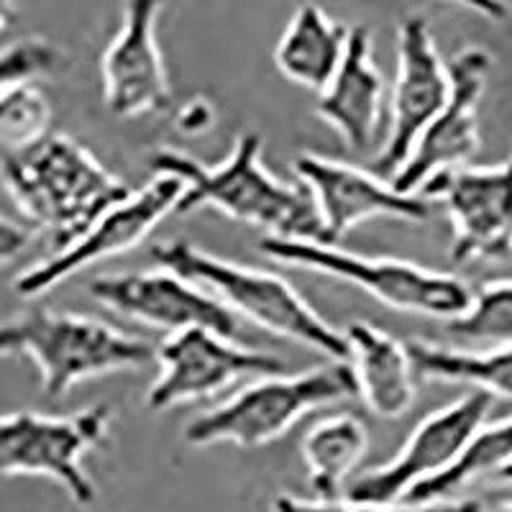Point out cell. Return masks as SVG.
Segmentation results:
<instances>
[{"instance_id": "obj_15", "label": "cell", "mask_w": 512, "mask_h": 512, "mask_svg": "<svg viewBox=\"0 0 512 512\" xmlns=\"http://www.w3.org/2000/svg\"><path fill=\"white\" fill-rule=\"evenodd\" d=\"M90 297L123 318L167 333L205 328L233 341L239 333V318L218 297L167 269L98 277L90 282Z\"/></svg>"}, {"instance_id": "obj_12", "label": "cell", "mask_w": 512, "mask_h": 512, "mask_svg": "<svg viewBox=\"0 0 512 512\" xmlns=\"http://www.w3.org/2000/svg\"><path fill=\"white\" fill-rule=\"evenodd\" d=\"M451 93L448 64L433 39L428 18L405 16L397 29V75L390 98V126L374 169L395 175L413 154L420 134L441 113Z\"/></svg>"}, {"instance_id": "obj_17", "label": "cell", "mask_w": 512, "mask_h": 512, "mask_svg": "<svg viewBox=\"0 0 512 512\" xmlns=\"http://www.w3.org/2000/svg\"><path fill=\"white\" fill-rule=\"evenodd\" d=\"M384 77L374 64V44L367 26L349 31L344 62L318 98V113L351 152H369L379 139L384 118Z\"/></svg>"}, {"instance_id": "obj_23", "label": "cell", "mask_w": 512, "mask_h": 512, "mask_svg": "<svg viewBox=\"0 0 512 512\" xmlns=\"http://www.w3.org/2000/svg\"><path fill=\"white\" fill-rule=\"evenodd\" d=\"M52 103L34 82L0 93V152H18L49 136Z\"/></svg>"}, {"instance_id": "obj_27", "label": "cell", "mask_w": 512, "mask_h": 512, "mask_svg": "<svg viewBox=\"0 0 512 512\" xmlns=\"http://www.w3.org/2000/svg\"><path fill=\"white\" fill-rule=\"evenodd\" d=\"M29 241H31L29 228L11 221V218H6L3 213H0V269L24 254Z\"/></svg>"}, {"instance_id": "obj_24", "label": "cell", "mask_w": 512, "mask_h": 512, "mask_svg": "<svg viewBox=\"0 0 512 512\" xmlns=\"http://www.w3.org/2000/svg\"><path fill=\"white\" fill-rule=\"evenodd\" d=\"M448 331L469 341L512 346V280L489 282L474 295L472 308L448 320Z\"/></svg>"}, {"instance_id": "obj_10", "label": "cell", "mask_w": 512, "mask_h": 512, "mask_svg": "<svg viewBox=\"0 0 512 512\" xmlns=\"http://www.w3.org/2000/svg\"><path fill=\"white\" fill-rule=\"evenodd\" d=\"M180 195L182 182L177 177L157 175L131 198L105 210L67 249L54 251L44 262L24 269L13 282V290L29 300L41 297L80 269L136 249L169 213H175Z\"/></svg>"}, {"instance_id": "obj_31", "label": "cell", "mask_w": 512, "mask_h": 512, "mask_svg": "<svg viewBox=\"0 0 512 512\" xmlns=\"http://www.w3.org/2000/svg\"><path fill=\"white\" fill-rule=\"evenodd\" d=\"M495 477L502 479V482H512V461L507 466H502V469L495 474Z\"/></svg>"}, {"instance_id": "obj_16", "label": "cell", "mask_w": 512, "mask_h": 512, "mask_svg": "<svg viewBox=\"0 0 512 512\" xmlns=\"http://www.w3.org/2000/svg\"><path fill=\"white\" fill-rule=\"evenodd\" d=\"M167 0H126L118 34L103 54V98L118 118L169 111L172 82L159 47V16Z\"/></svg>"}, {"instance_id": "obj_4", "label": "cell", "mask_w": 512, "mask_h": 512, "mask_svg": "<svg viewBox=\"0 0 512 512\" xmlns=\"http://www.w3.org/2000/svg\"><path fill=\"white\" fill-rule=\"evenodd\" d=\"M8 356L34 361L44 395L64 397L88 379L149 367L157 349L98 318L29 310L0 323V359Z\"/></svg>"}, {"instance_id": "obj_9", "label": "cell", "mask_w": 512, "mask_h": 512, "mask_svg": "<svg viewBox=\"0 0 512 512\" xmlns=\"http://www.w3.org/2000/svg\"><path fill=\"white\" fill-rule=\"evenodd\" d=\"M159 374L146 392V408L164 413L185 402L205 400L241 377L285 374V361L205 328L169 333L157 349Z\"/></svg>"}, {"instance_id": "obj_30", "label": "cell", "mask_w": 512, "mask_h": 512, "mask_svg": "<svg viewBox=\"0 0 512 512\" xmlns=\"http://www.w3.org/2000/svg\"><path fill=\"white\" fill-rule=\"evenodd\" d=\"M11 21V0H0V31L6 29Z\"/></svg>"}, {"instance_id": "obj_29", "label": "cell", "mask_w": 512, "mask_h": 512, "mask_svg": "<svg viewBox=\"0 0 512 512\" xmlns=\"http://www.w3.org/2000/svg\"><path fill=\"white\" fill-rule=\"evenodd\" d=\"M448 3L469 8V11L479 13V16L489 18V21H505L507 18L505 0H448Z\"/></svg>"}, {"instance_id": "obj_11", "label": "cell", "mask_w": 512, "mask_h": 512, "mask_svg": "<svg viewBox=\"0 0 512 512\" xmlns=\"http://www.w3.org/2000/svg\"><path fill=\"white\" fill-rule=\"evenodd\" d=\"M492 54L484 47H466L448 62L451 93L431 126L420 134L413 154L392 175V185L402 192H418L436 177L464 167L482 146V105L492 75Z\"/></svg>"}, {"instance_id": "obj_25", "label": "cell", "mask_w": 512, "mask_h": 512, "mask_svg": "<svg viewBox=\"0 0 512 512\" xmlns=\"http://www.w3.org/2000/svg\"><path fill=\"white\" fill-rule=\"evenodd\" d=\"M59 64V52L47 39H21L13 47L0 52V93H6L13 85L34 82L44 77Z\"/></svg>"}, {"instance_id": "obj_7", "label": "cell", "mask_w": 512, "mask_h": 512, "mask_svg": "<svg viewBox=\"0 0 512 512\" xmlns=\"http://www.w3.org/2000/svg\"><path fill=\"white\" fill-rule=\"evenodd\" d=\"M111 420L105 402L70 415L0 413V477H47L75 505H95L98 487L85 469V454L103 446Z\"/></svg>"}, {"instance_id": "obj_22", "label": "cell", "mask_w": 512, "mask_h": 512, "mask_svg": "<svg viewBox=\"0 0 512 512\" xmlns=\"http://www.w3.org/2000/svg\"><path fill=\"white\" fill-rule=\"evenodd\" d=\"M512 461V418L500 420V423L482 425L466 443L459 459L448 466L446 472L428 482L418 484L408 492V505H423V502L448 500L456 489L466 487L477 477L484 474H497L502 466Z\"/></svg>"}, {"instance_id": "obj_21", "label": "cell", "mask_w": 512, "mask_h": 512, "mask_svg": "<svg viewBox=\"0 0 512 512\" xmlns=\"http://www.w3.org/2000/svg\"><path fill=\"white\" fill-rule=\"evenodd\" d=\"M408 354L418 379L472 384L487 395L512 400V346L459 351L428 341H410Z\"/></svg>"}, {"instance_id": "obj_32", "label": "cell", "mask_w": 512, "mask_h": 512, "mask_svg": "<svg viewBox=\"0 0 512 512\" xmlns=\"http://www.w3.org/2000/svg\"><path fill=\"white\" fill-rule=\"evenodd\" d=\"M497 512H512V502H510V505H505V507H500V510H497Z\"/></svg>"}, {"instance_id": "obj_20", "label": "cell", "mask_w": 512, "mask_h": 512, "mask_svg": "<svg viewBox=\"0 0 512 512\" xmlns=\"http://www.w3.org/2000/svg\"><path fill=\"white\" fill-rule=\"evenodd\" d=\"M367 448L369 431L356 415L336 413L310 425L300 451L315 500H338L346 479L367 456Z\"/></svg>"}, {"instance_id": "obj_14", "label": "cell", "mask_w": 512, "mask_h": 512, "mask_svg": "<svg viewBox=\"0 0 512 512\" xmlns=\"http://www.w3.org/2000/svg\"><path fill=\"white\" fill-rule=\"evenodd\" d=\"M443 203L454 241L451 262H502L512 254V159L495 167H461L423 187Z\"/></svg>"}, {"instance_id": "obj_2", "label": "cell", "mask_w": 512, "mask_h": 512, "mask_svg": "<svg viewBox=\"0 0 512 512\" xmlns=\"http://www.w3.org/2000/svg\"><path fill=\"white\" fill-rule=\"evenodd\" d=\"M0 182L29 226L49 233L54 251L67 249L105 210L134 195L88 146L64 134L0 152Z\"/></svg>"}, {"instance_id": "obj_28", "label": "cell", "mask_w": 512, "mask_h": 512, "mask_svg": "<svg viewBox=\"0 0 512 512\" xmlns=\"http://www.w3.org/2000/svg\"><path fill=\"white\" fill-rule=\"evenodd\" d=\"M216 121V111H213V103L205 98H192L177 113V126L185 134H205Z\"/></svg>"}, {"instance_id": "obj_3", "label": "cell", "mask_w": 512, "mask_h": 512, "mask_svg": "<svg viewBox=\"0 0 512 512\" xmlns=\"http://www.w3.org/2000/svg\"><path fill=\"white\" fill-rule=\"evenodd\" d=\"M152 262L210 290L236 318H249L254 326L331 361L349 359L344 331L333 328L280 274L208 254L187 241H162L152 249Z\"/></svg>"}, {"instance_id": "obj_6", "label": "cell", "mask_w": 512, "mask_h": 512, "mask_svg": "<svg viewBox=\"0 0 512 512\" xmlns=\"http://www.w3.org/2000/svg\"><path fill=\"white\" fill-rule=\"evenodd\" d=\"M259 251L272 262L310 269L356 285L374 300L408 315L448 320L472 308L474 292L461 277L420 267L405 259L361 256L323 241H290L264 236Z\"/></svg>"}, {"instance_id": "obj_5", "label": "cell", "mask_w": 512, "mask_h": 512, "mask_svg": "<svg viewBox=\"0 0 512 512\" xmlns=\"http://www.w3.org/2000/svg\"><path fill=\"white\" fill-rule=\"evenodd\" d=\"M356 397V382L346 361H331L300 374L259 377L226 402L192 418L182 431L187 446L231 443L259 448L285 436L313 410Z\"/></svg>"}, {"instance_id": "obj_8", "label": "cell", "mask_w": 512, "mask_h": 512, "mask_svg": "<svg viewBox=\"0 0 512 512\" xmlns=\"http://www.w3.org/2000/svg\"><path fill=\"white\" fill-rule=\"evenodd\" d=\"M492 410V395L474 390L441 410L425 415L400 454L387 464L359 474L346 489V500L359 505H395L428 479L446 472L459 459Z\"/></svg>"}, {"instance_id": "obj_19", "label": "cell", "mask_w": 512, "mask_h": 512, "mask_svg": "<svg viewBox=\"0 0 512 512\" xmlns=\"http://www.w3.org/2000/svg\"><path fill=\"white\" fill-rule=\"evenodd\" d=\"M349 31V26L333 21L320 6L303 3L277 41L274 64L287 80L320 95L344 62Z\"/></svg>"}, {"instance_id": "obj_26", "label": "cell", "mask_w": 512, "mask_h": 512, "mask_svg": "<svg viewBox=\"0 0 512 512\" xmlns=\"http://www.w3.org/2000/svg\"><path fill=\"white\" fill-rule=\"evenodd\" d=\"M274 512H484L479 500H438L423 505H359L349 500H300L280 495L272 502Z\"/></svg>"}, {"instance_id": "obj_1", "label": "cell", "mask_w": 512, "mask_h": 512, "mask_svg": "<svg viewBox=\"0 0 512 512\" xmlns=\"http://www.w3.org/2000/svg\"><path fill=\"white\" fill-rule=\"evenodd\" d=\"M262 149V136L244 131L221 164H203L187 154L162 149L152 157V169H157V175H172L182 182L177 216L208 205L233 221L262 228L272 239L323 241L308 187L272 175L264 164Z\"/></svg>"}, {"instance_id": "obj_13", "label": "cell", "mask_w": 512, "mask_h": 512, "mask_svg": "<svg viewBox=\"0 0 512 512\" xmlns=\"http://www.w3.org/2000/svg\"><path fill=\"white\" fill-rule=\"evenodd\" d=\"M295 175L308 187L318 210L323 244H336L351 228L374 218L425 223L431 216L428 200L418 192H402L379 175L323 154H300Z\"/></svg>"}, {"instance_id": "obj_18", "label": "cell", "mask_w": 512, "mask_h": 512, "mask_svg": "<svg viewBox=\"0 0 512 512\" xmlns=\"http://www.w3.org/2000/svg\"><path fill=\"white\" fill-rule=\"evenodd\" d=\"M349 346V364L356 382V395L377 418L395 420L408 413L415 402V369L408 344L392 333L356 320L344 331Z\"/></svg>"}]
</instances>
